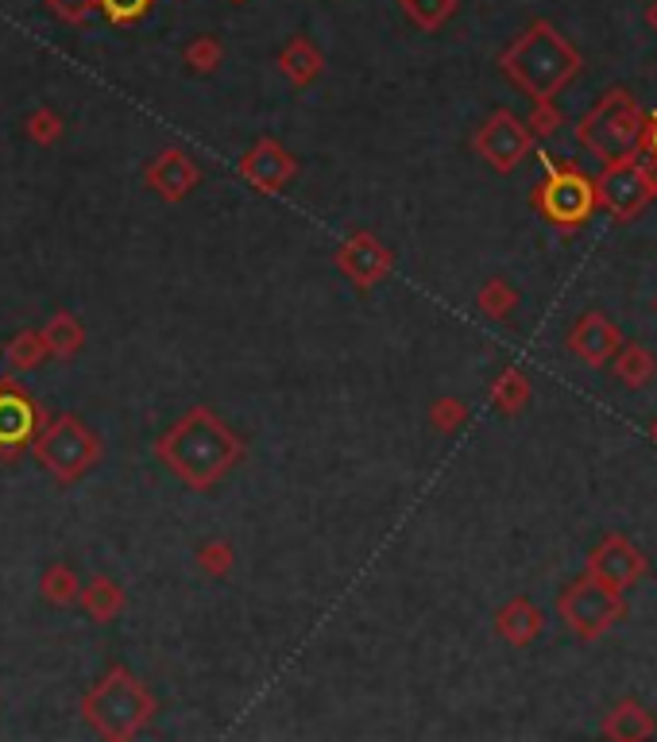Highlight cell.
Returning a JSON list of instances; mask_svg holds the SVG:
<instances>
[{"instance_id": "obj_1", "label": "cell", "mask_w": 657, "mask_h": 742, "mask_svg": "<svg viewBox=\"0 0 657 742\" xmlns=\"http://www.w3.org/2000/svg\"><path fill=\"white\" fill-rule=\"evenodd\" d=\"M155 457L190 491H209L240 465L244 441H240L209 406H190V411L155 441Z\"/></svg>"}, {"instance_id": "obj_2", "label": "cell", "mask_w": 657, "mask_h": 742, "mask_svg": "<svg viewBox=\"0 0 657 742\" xmlns=\"http://www.w3.org/2000/svg\"><path fill=\"white\" fill-rule=\"evenodd\" d=\"M155 716V696L128 665H112L86 696H81V719L101 739L128 742L143 731Z\"/></svg>"}, {"instance_id": "obj_3", "label": "cell", "mask_w": 657, "mask_h": 742, "mask_svg": "<svg viewBox=\"0 0 657 742\" xmlns=\"http://www.w3.org/2000/svg\"><path fill=\"white\" fill-rule=\"evenodd\" d=\"M32 452L58 483H78L101 460V437L78 414H58L35 434Z\"/></svg>"}, {"instance_id": "obj_4", "label": "cell", "mask_w": 657, "mask_h": 742, "mask_svg": "<svg viewBox=\"0 0 657 742\" xmlns=\"http://www.w3.org/2000/svg\"><path fill=\"white\" fill-rule=\"evenodd\" d=\"M572 63H577L572 51L565 47L549 28H534V32H526L523 40L503 55L507 74L523 89H530V94H549L554 86H561V81L569 78Z\"/></svg>"}, {"instance_id": "obj_5", "label": "cell", "mask_w": 657, "mask_h": 742, "mask_svg": "<svg viewBox=\"0 0 657 742\" xmlns=\"http://www.w3.org/2000/svg\"><path fill=\"white\" fill-rule=\"evenodd\" d=\"M143 182H147V190L155 194V198L178 206V201H186L194 190H198L201 166L194 163V155H186L183 148H167V151H158V155L147 163Z\"/></svg>"}, {"instance_id": "obj_6", "label": "cell", "mask_w": 657, "mask_h": 742, "mask_svg": "<svg viewBox=\"0 0 657 742\" xmlns=\"http://www.w3.org/2000/svg\"><path fill=\"white\" fill-rule=\"evenodd\" d=\"M240 178L260 194H278L298 178V159L275 140H260L240 159Z\"/></svg>"}, {"instance_id": "obj_7", "label": "cell", "mask_w": 657, "mask_h": 742, "mask_svg": "<svg viewBox=\"0 0 657 742\" xmlns=\"http://www.w3.org/2000/svg\"><path fill=\"white\" fill-rule=\"evenodd\" d=\"M337 271L344 279H352V286L364 291V286H375L391 271V252L368 232H352L341 244V252H337Z\"/></svg>"}, {"instance_id": "obj_8", "label": "cell", "mask_w": 657, "mask_h": 742, "mask_svg": "<svg viewBox=\"0 0 657 742\" xmlns=\"http://www.w3.org/2000/svg\"><path fill=\"white\" fill-rule=\"evenodd\" d=\"M35 426H40V406L20 391L0 388V449L17 452L20 445L35 437Z\"/></svg>"}, {"instance_id": "obj_9", "label": "cell", "mask_w": 657, "mask_h": 742, "mask_svg": "<svg viewBox=\"0 0 657 742\" xmlns=\"http://www.w3.org/2000/svg\"><path fill=\"white\" fill-rule=\"evenodd\" d=\"M321 66H325L321 51H317L306 35H294V40L283 47V55H278V70H283L298 89L314 86V81L321 78Z\"/></svg>"}, {"instance_id": "obj_10", "label": "cell", "mask_w": 657, "mask_h": 742, "mask_svg": "<svg viewBox=\"0 0 657 742\" xmlns=\"http://www.w3.org/2000/svg\"><path fill=\"white\" fill-rule=\"evenodd\" d=\"M480 151L495 166H511L518 155H523V132H518V124L507 117V112H500V117H495L488 128H483Z\"/></svg>"}, {"instance_id": "obj_11", "label": "cell", "mask_w": 657, "mask_h": 742, "mask_svg": "<svg viewBox=\"0 0 657 742\" xmlns=\"http://www.w3.org/2000/svg\"><path fill=\"white\" fill-rule=\"evenodd\" d=\"M78 603L94 623H112V619L124 611V588H120L112 577H94L78 592Z\"/></svg>"}, {"instance_id": "obj_12", "label": "cell", "mask_w": 657, "mask_h": 742, "mask_svg": "<svg viewBox=\"0 0 657 742\" xmlns=\"http://www.w3.org/2000/svg\"><path fill=\"white\" fill-rule=\"evenodd\" d=\"M43 337H47L51 356H63V360L78 356V352H81V345H86V329H81L78 317L66 314V309H58V314L51 317L47 325H43Z\"/></svg>"}, {"instance_id": "obj_13", "label": "cell", "mask_w": 657, "mask_h": 742, "mask_svg": "<svg viewBox=\"0 0 657 742\" xmlns=\"http://www.w3.org/2000/svg\"><path fill=\"white\" fill-rule=\"evenodd\" d=\"M47 356H51V348H47L43 329H24L4 345V360H9V368H17V371H35Z\"/></svg>"}, {"instance_id": "obj_14", "label": "cell", "mask_w": 657, "mask_h": 742, "mask_svg": "<svg viewBox=\"0 0 657 742\" xmlns=\"http://www.w3.org/2000/svg\"><path fill=\"white\" fill-rule=\"evenodd\" d=\"M40 592H43V600H47L51 608H70V603H78L81 585H78V577H74L70 565L55 561V565H47V569H43Z\"/></svg>"}, {"instance_id": "obj_15", "label": "cell", "mask_w": 657, "mask_h": 742, "mask_svg": "<svg viewBox=\"0 0 657 742\" xmlns=\"http://www.w3.org/2000/svg\"><path fill=\"white\" fill-rule=\"evenodd\" d=\"M398 4H403L406 17H410L418 28H426V32L441 28L445 20L457 12V0H398Z\"/></svg>"}, {"instance_id": "obj_16", "label": "cell", "mask_w": 657, "mask_h": 742, "mask_svg": "<svg viewBox=\"0 0 657 742\" xmlns=\"http://www.w3.org/2000/svg\"><path fill=\"white\" fill-rule=\"evenodd\" d=\"M183 58H186V66H190L194 74H213L217 66H221V58H225V47L213 40V35H198V40L186 47Z\"/></svg>"}, {"instance_id": "obj_17", "label": "cell", "mask_w": 657, "mask_h": 742, "mask_svg": "<svg viewBox=\"0 0 657 742\" xmlns=\"http://www.w3.org/2000/svg\"><path fill=\"white\" fill-rule=\"evenodd\" d=\"M232 561H237V553H232L229 542H221V537H213V542L198 545V565L201 572H209V577H229L232 572Z\"/></svg>"}, {"instance_id": "obj_18", "label": "cell", "mask_w": 657, "mask_h": 742, "mask_svg": "<svg viewBox=\"0 0 657 742\" xmlns=\"http://www.w3.org/2000/svg\"><path fill=\"white\" fill-rule=\"evenodd\" d=\"M97 12H101L109 24L128 28V24H140V20L147 17L151 0H97Z\"/></svg>"}, {"instance_id": "obj_19", "label": "cell", "mask_w": 657, "mask_h": 742, "mask_svg": "<svg viewBox=\"0 0 657 742\" xmlns=\"http://www.w3.org/2000/svg\"><path fill=\"white\" fill-rule=\"evenodd\" d=\"M549 209L557 217H577L584 209V186L580 182H557L554 190H549Z\"/></svg>"}, {"instance_id": "obj_20", "label": "cell", "mask_w": 657, "mask_h": 742, "mask_svg": "<svg viewBox=\"0 0 657 742\" xmlns=\"http://www.w3.org/2000/svg\"><path fill=\"white\" fill-rule=\"evenodd\" d=\"M66 132L63 117H58L55 109H35L32 117H28V135H32L35 143H58V135Z\"/></svg>"}, {"instance_id": "obj_21", "label": "cell", "mask_w": 657, "mask_h": 742, "mask_svg": "<svg viewBox=\"0 0 657 742\" xmlns=\"http://www.w3.org/2000/svg\"><path fill=\"white\" fill-rule=\"evenodd\" d=\"M43 4H47L58 20H66V24H86L97 12V0H43Z\"/></svg>"}, {"instance_id": "obj_22", "label": "cell", "mask_w": 657, "mask_h": 742, "mask_svg": "<svg viewBox=\"0 0 657 742\" xmlns=\"http://www.w3.org/2000/svg\"><path fill=\"white\" fill-rule=\"evenodd\" d=\"M232 4H244V0H232Z\"/></svg>"}]
</instances>
